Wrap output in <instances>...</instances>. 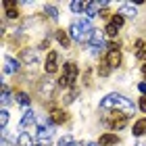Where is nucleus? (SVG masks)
I'll use <instances>...</instances> for the list:
<instances>
[{
  "label": "nucleus",
  "instance_id": "f257e3e1",
  "mask_svg": "<svg viewBox=\"0 0 146 146\" xmlns=\"http://www.w3.org/2000/svg\"><path fill=\"white\" fill-rule=\"evenodd\" d=\"M100 111H121L129 117V115H134V102H131L129 98L113 92V94L104 96L100 100Z\"/></svg>",
  "mask_w": 146,
  "mask_h": 146
},
{
  "label": "nucleus",
  "instance_id": "f03ea898",
  "mask_svg": "<svg viewBox=\"0 0 146 146\" xmlns=\"http://www.w3.org/2000/svg\"><path fill=\"white\" fill-rule=\"evenodd\" d=\"M69 34H71V38L75 40L77 44L90 42L92 36H94L92 21H90V19H77V21H73V23H71V27H69Z\"/></svg>",
  "mask_w": 146,
  "mask_h": 146
},
{
  "label": "nucleus",
  "instance_id": "7ed1b4c3",
  "mask_svg": "<svg viewBox=\"0 0 146 146\" xmlns=\"http://www.w3.org/2000/svg\"><path fill=\"white\" fill-rule=\"evenodd\" d=\"M104 115H102V123L107 125V127H111V129H123L125 125H127V115L125 113H121V111H102Z\"/></svg>",
  "mask_w": 146,
  "mask_h": 146
},
{
  "label": "nucleus",
  "instance_id": "20e7f679",
  "mask_svg": "<svg viewBox=\"0 0 146 146\" xmlns=\"http://www.w3.org/2000/svg\"><path fill=\"white\" fill-rule=\"evenodd\" d=\"M77 73H79L77 65H75V63H67V65H65V71H63L61 79H58V84H61L63 88H67V86H73V82L77 79Z\"/></svg>",
  "mask_w": 146,
  "mask_h": 146
},
{
  "label": "nucleus",
  "instance_id": "39448f33",
  "mask_svg": "<svg viewBox=\"0 0 146 146\" xmlns=\"http://www.w3.org/2000/svg\"><path fill=\"white\" fill-rule=\"evenodd\" d=\"M107 63L111 69H115L121 65V52H119V48L115 44H109V52H107Z\"/></svg>",
  "mask_w": 146,
  "mask_h": 146
},
{
  "label": "nucleus",
  "instance_id": "423d86ee",
  "mask_svg": "<svg viewBox=\"0 0 146 146\" xmlns=\"http://www.w3.org/2000/svg\"><path fill=\"white\" fill-rule=\"evenodd\" d=\"M121 25H123V17L117 13V15H115V17H113L111 21H109L107 29H104V34H109V36H117V31L121 29Z\"/></svg>",
  "mask_w": 146,
  "mask_h": 146
},
{
  "label": "nucleus",
  "instance_id": "0eeeda50",
  "mask_svg": "<svg viewBox=\"0 0 146 146\" xmlns=\"http://www.w3.org/2000/svg\"><path fill=\"white\" fill-rule=\"evenodd\" d=\"M107 6H109L107 0H102V2H98V0L88 2V6H86V15H88V19H92V17L98 15V11H100V9H107Z\"/></svg>",
  "mask_w": 146,
  "mask_h": 146
},
{
  "label": "nucleus",
  "instance_id": "6e6552de",
  "mask_svg": "<svg viewBox=\"0 0 146 146\" xmlns=\"http://www.w3.org/2000/svg\"><path fill=\"white\" fill-rule=\"evenodd\" d=\"M102 34H104V31L94 29V36H92V40H90V46H92V52H94V54H98V50L104 46V38H102Z\"/></svg>",
  "mask_w": 146,
  "mask_h": 146
},
{
  "label": "nucleus",
  "instance_id": "1a4fd4ad",
  "mask_svg": "<svg viewBox=\"0 0 146 146\" xmlns=\"http://www.w3.org/2000/svg\"><path fill=\"white\" fill-rule=\"evenodd\" d=\"M56 63H58V54H56V52H48V58H46V65H44L46 73H54L56 67H58Z\"/></svg>",
  "mask_w": 146,
  "mask_h": 146
},
{
  "label": "nucleus",
  "instance_id": "9d476101",
  "mask_svg": "<svg viewBox=\"0 0 146 146\" xmlns=\"http://www.w3.org/2000/svg\"><path fill=\"white\" fill-rule=\"evenodd\" d=\"M119 15H121L123 19H136L138 15V11H136V6H131L129 2H125L121 9H119Z\"/></svg>",
  "mask_w": 146,
  "mask_h": 146
},
{
  "label": "nucleus",
  "instance_id": "9b49d317",
  "mask_svg": "<svg viewBox=\"0 0 146 146\" xmlns=\"http://www.w3.org/2000/svg\"><path fill=\"white\" fill-rule=\"evenodd\" d=\"M52 127H40L38 129V140L42 142V144H50V140H52Z\"/></svg>",
  "mask_w": 146,
  "mask_h": 146
},
{
  "label": "nucleus",
  "instance_id": "f8f14e48",
  "mask_svg": "<svg viewBox=\"0 0 146 146\" xmlns=\"http://www.w3.org/2000/svg\"><path fill=\"white\" fill-rule=\"evenodd\" d=\"M15 71H19V61L13 56H6L4 58V73H15Z\"/></svg>",
  "mask_w": 146,
  "mask_h": 146
},
{
  "label": "nucleus",
  "instance_id": "ddd939ff",
  "mask_svg": "<svg viewBox=\"0 0 146 146\" xmlns=\"http://www.w3.org/2000/svg\"><path fill=\"white\" fill-rule=\"evenodd\" d=\"M117 144V136L115 134H102L100 140H98V146H115Z\"/></svg>",
  "mask_w": 146,
  "mask_h": 146
},
{
  "label": "nucleus",
  "instance_id": "4468645a",
  "mask_svg": "<svg viewBox=\"0 0 146 146\" xmlns=\"http://www.w3.org/2000/svg\"><path fill=\"white\" fill-rule=\"evenodd\" d=\"M31 125H36V115L34 111H25V115L21 119V127H31Z\"/></svg>",
  "mask_w": 146,
  "mask_h": 146
},
{
  "label": "nucleus",
  "instance_id": "2eb2a0df",
  "mask_svg": "<svg viewBox=\"0 0 146 146\" xmlns=\"http://www.w3.org/2000/svg\"><path fill=\"white\" fill-rule=\"evenodd\" d=\"M48 119H50V123H52V125H56V123H65L67 115H65L63 111H52L50 115H48Z\"/></svg>",
  "mask_w": 146,
  "mask_h": 146
},
{
  "label": "nucleus",
  "instance_id": "dca6fc26",
  "mask_svg": "<svg viewBox=\"0 0 146 146\" xmlns=\"http://www.w3.org/2000/svg\"><path fill=\"white\" fill-rule=\"evenodd\" d=\"M134 136H142V134H146V117L144 119H138V121L134 123Z\"/></svg>",
  "mask_w": 146,
  "mask_h": 146
},
{
  "label": "nucleus",
  "instance_id": "f3484780",
  "mask_svg": "<svg viewBox=\"0 0 146 146\" xmlns=\"http://www.w3.org/2000/svg\"><path fill=\"white\" fill-rule=\"evenodd\" d=\"M56 40H58V44L63 46V48H69V44H71V40H69V36L65 34L63 29H58L56 31Z\"/></svg>",
  "mask_w": 146,
  "mask_h": 146
},
{
  "label": "nucleus",
  "instance_id": "a211bd4d",
  "mask_svg": "<svg viewBox=\"0 0 146 146\" xmlns=\"http://www.w3.org/2000/svg\"><path fill=\"white\" fill-rule=\"evenodd\" d=\"M17 144H19V146H34V144H31V138H29L27 131H23V134L17 138Z\"/></svg>",
  "mask_w": 146,
  "mask_h": 146
},
{
  "label": "nucleus",
  "instance_id": "6ab92c4d",
  "mask_svg": "<svg viewBox=\"0 0 146 146\" xmlns=\"http://www.w3.org/2000/svg\"><path fill=\"white\" fill-rule=\"evenodd\" d=\"M58 146H77L75 144V140H73V136H65V138H61V140H58Z\"/></svg>",
  "mask_w": 146,
  "mask_h": 146
},
{
  "label": "nucleus",
  "instance_id": "aec40b11",
  "mask_svg": "<svg viewBox=\"0 0 146 146\" xmlns=\"http://www.w3.org/2000/svg\"><path fill=\"white\" fill-rule=\"evenodd\" d=\"M86 2H79V0H75V2H71V11L73 13H82V11H86Z\"/></svg>",
  "mask_w": 146,
  "mask_h": 146
},
{
  "label": "nucleus",
  "instance_id": "412c9836",
  "mask_svg": "<svg viewBox=\"0 0 146 146\" xmlns=\"http://www.w3.org/2000/svg\"><path fill=\"white\" fill-rule=\"evenodd\" d=\"M0 100H2V104H6L11 100V90H9V86H6V84H2V98H0Z\"/></svg>",
  "mask_w": 146,
  "mask_h": 146
},
{
  "label": "nucleus",
  "instance_id": "4be33fe9",
  "mask_svg": "<svg viewBox=\"0 0 146 146\" xmlns=\"http://www.w3.org/2000/svg\"><path fill=\"white\" fill-rule=\"evenodd\" d=\"M46 15H50V19H58V11H56V6L46 4Z\"/></svg>",
  "mask_w": 146,
  "mask_h": 146
},
{
  "label": "nucleus",
  "instance_id": "5701e85b",
  "mask_svg": "<svg viewBox=\"0 0 146 146\" xmlns=\"http://www.w3.org/2000/svg\"><path fill=\"white\" fill-rule=\"evenodd\" d=\"M6 123H9V111H4V109H2V111H0V127L4 129V127H6Z\"/></svg>",
  "mask_w": 146,
  "mask_h": 146
},
{
  "label": "nucleus",
  "instance_id": "b1692460",
  "mask_svg": "<svg viewBox=\"0 0 146 146\" xmlns=\"http://www.w3.org/2000/svg\"><path fill=\"white\" fill-rule=\"evenodd\" d=\"M17 98H19V104H23V107H27V104H29V96L25 94V92H19Z\"/></svg>",
  "mask_w": 146,
  "mask_h": 146
},
{
  "label": "nucleus",
  "instance_id": "393cba45",
  "mask_svg": "<svg viewBox=\"0 0 146 146\" xmlns=\"http://www.w3.org/2000/svg\"><path fill=\"white\" fill-rule=\"evenodd\" d=\"M23 58H25V61H29V63H36V54H31L29 50L23 52Z\"/></svg>",
  "mask_w": 146,
  "mask_h": 146
},
{
  "label": "nucleus",
  "instance_id": "a878e982",
  "mask_svg": "<svg viewBox=\"0 0 146 146\" xmlns=\"http://www.w3.org/2000/svg\"><path fill=\"white\" fill-rule=\"evenodd\" d=\"M109 71H111L109 63H107V61H102V67H100V75H109Z\"/></svg>",
  "mask_w": 146,
  "mask_h": 146
},
{
  "label": "nucleus",
  "instance_id": "bb28decb",
  "mask_svg": "<svg viewBox=\"0 0 146 146\" xmlns=\"http://www.w3.org/2000/svg\"><path fill=\"white\" fill-rule=\"evenodd\" d=\"M138 58H140V61H146V48H140V50H138Z\"/></svg>",
  "mask_w": 146,
  "mask_h": 146
},
{
  "label": "nucleus",
  "instance_id": "cd10ccee",
  "mask_svg": "<svg viewBox=\"0 0 146 146\" xmlns=\"http://www.w3.org/2000/svg\"><path fill=\"white\" fill-rule=\"evenodd\" d=\"M140 109H142V113H146V96L140 98Z\"/></svg>",
  "mask_w": 146,
  "mask_h": 146
},
{
  "label": "nucleus",
  "instance_id": "c85d7f7f",
  "mask_svg": "<svg viewBox=\"0 0 146 146\" xmlns=\"http://www.w3.org/2000/svg\"><path fill=\"white\" fill-rule=\"evenodd\" d=\"M138 88H140V92H142V94H146V82H142L140 86H138Z\"/></svg>",
  "mask_w": 146,
  "mask_h": 146
},
{
  "label": "nucleus",
  "instance_id": "c756f323",
  "mask_svg": "<svg viewBox=\"0 0 146 146\" xmlns=\"http://www.w3.org/2000/svg\"><path fill=\"white\" fill-rule=\"evenodd\" d=\"M86 146H98V144L96 142H90V144H86Z\"/></svg>",
  "mask_w": 146,
  "mask_h": 146
},
{
  "label": "nucleus",
  "instance_id": "7c9ffc66",
  "mask_svg": "<svg viewBox=\"0 0 146 146\" xmlns=\"http://www.w3.org/2000/svg\"><path fill=\"white\" fill-rule=\"evenodd\" d=\"M142 73H144V75H146V65H144V67H142Z\"/></svg>",
  "mask_w": 146,
  "mask_h": 146
},
{
  "label": "nucleus",
  "instance_id": "2f4dec72",
  "mask_svg": "<svg viewBox=\"0 0 146 146\" xmlns=\"http://www.w3.org/2000/svg\"><path fill=\"white\" fill-rule=\"evenodd\" d=\"M34 146H42V144H34Z\"/></svg>",
  "mask_w": 146,
  "mask_h": 146
},
{
  "label": "nucleus",
  "instance_id": "473e14b6",
  "mask_svg": "<svg viewBox=\"0 0 146 146\" xmlns=\"http://www.w3.org/2000/svg\"><path fill=\"white\" fill-rule=\"evenodd\" d=\"M77 146H82V144H77Z\"/></svg>",
  "mask_w": 146,
  "mask_h": 146
}]
</instances>
